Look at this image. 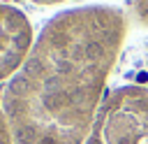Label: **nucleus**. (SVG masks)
<instances>
[{
    "instance_id": "nucleus-2",
    "label": "nucleus",
    "mask_w": 148,
    "mask_h": 144,
    "mask_svg": "<svg viewBox=\"0 0 148 144\" xmlns=\"http://www.w3.org/2000/svg\"><path fill=\"white\" fill-rule=\"evenodd\" d=\"M83 144H148V88H113L102 100Z\"/></svg>"
},
{
    "instance_id": "nucleus-6",
    "label": "nucleus",
    "mask_w": 148,
    "mask_h": 144,
    "mask_svg": "<svg viewBox=\"0 0 148 144\" xmlns=\"http://www.w3.org/2000/svg\"><path fill=\"white\" fill-rule=\"evenodd\" d=\"M35 5H58V2H67V0H30Z\"/></svg>"
},
{
    "instance_id": "nucleus-1",
    "label": "nucleus",
    "mask_w": 148,
    "mask_h": 144,
    "mask_svg": "<svg viewBox=\"0 0 148 144\" xmlns=\"http://www.w3.org/2000/svg\"><path fill=\"white\" fill-rule=\"evenodd\" d=\"M125 35L111 5L56 14L0 95L14 144H83Z\"/></svg>"
},
{
    "instance_id": "nucleus-5",
    "label": "nucleus",
    "mask_w": 148,
    "mask_h": 144,
    "mask_svg": "<svg viewBox=\"0 0 148 144\" xmlns=\"http://www.w3.org/2000/svg\"><path fill=\"white\" fill-rule=\"evenodd\" d=\"M132 12L139 23L148 26V0H132Z\"/></svg>"
},
{
    "instance_id": "nucleus-4",
    "label": "nucleus",
    "mask_w": 148,
    "mask_h": 144,
    "mask_svg": "<svg viewBox=\"0 0 148 144\" xmlns=\"http://www.w3.org/2000/svg\"><path fill=\"white\" fill-rule=\"evenodd\" d=\"M0 144H14V137H12V130H9L5 109H2V100H0Z\"/></svg>"
},
{
    "instance_id": "nucleus-3",
    "label": "nucleus",
    "mask_w": 148,
    "mask_h": 144,
    "mask_svg": "<svg viewBox=\"0 0 148 144\" xmlns=\"http://www.w3.org/2000/svg\"><path fill=\"white\" fill-rule=\"evenodd\" d=\"M35 44L32 26L23 9L0 2V81L14 77Z\"/></svg>"
}]
</instances>
